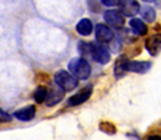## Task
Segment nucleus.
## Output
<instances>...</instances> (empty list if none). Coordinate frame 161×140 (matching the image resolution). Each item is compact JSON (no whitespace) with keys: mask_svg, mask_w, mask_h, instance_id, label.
Masks as SVG:
<instances>
[{"mask_svg":"<svg viewBox=\"0 0 161 140\" xmlns=\"http://www.w3.org/2000/svg\"><path fill=\"white\" fill-rule=\"evenodd\" d=\"M151 68L150 61H130L126 56H121L117 59L114 71L116 75L125 72V71H132V72H140L143 74Z\"/></svg>","mask_w":161,"mask_h":140,"instance_id":"f257e3e1","label":"nucleus"},{"mask_svg":"<svg viewBox=\"0 0 161 140\" xmlns=\"http://www.w3.org/2000/svg\"><path fill=\"white\" fill-rule=\"evenodd\" d=\"M68 70L72 76L78 79H87L91 75V65L83 58H73L68 62Z\"/></svg>","mask_w":161,"mask_h":140,"instance_id":"f03ea898","label":"nucleus"},{"mask_svg":"<svg viewBox=\"0 0 161 140\" xmlns=\"http://www.w3.org/2000/svg\"><path fill=\"white\" fill-rule=\"evenodd\" d=\"M54 80L62 91H72L78 85V80L65 70L57 71L54 75Z\"/></svg>","mask_w":161,"mask_h":140,"instance_id":"7ed1b4c3","label":"nucleus"},{"mask_svg":"<svg viewBox=\"0 0 161 140\" xmlns=\"http://www.w3.org/2000/svg\"><path fill=\"white\" fill-rule=\"evenodd\" d=\"M88 54H91L93 60H96L99 64H107L109 61V59H111L109 51L107 50V48H104L101 44L89 42L88 44Z\"/></svg>","mask_w":161,"mask_h":140,"instance_id":"20e7f679","label":"nucleus"},{"mask_svg":"<svg viewBox=\"0 0 161 140\" xmlns=\"http://www.w3.org/2000/svg\"><path fill=\"white\" fill-rule=\"evenodd\" d=\"M114 38L113 31L104 24H98L96 26V39L98 44H109Z\"/></svg>","mask_w":161,"mask_h":140,"instance_id":"39448f33","label":"nucleus"},{"mask_svg":"<svg viewBox=\"0 0 161 140\" xmlns=\"http://www.w3.org/2000/svg\"><path fill=\"white\" fill-rule=\"evenodd\" d=\"M92 94V86H86L84 89H82L78 94H74L73 96H70L68 99V105L69 106H75V105H80L83 102H86L89 96Z\"/></svg>","mask_w":161,"mask_h":140,"instance_id":"423d86ee","label":"nucleus"},{"mask_svg":"<svg viewBox=\"0 0 161 140\" xmlns=\"http://www.w3.org/2000/svg\"><path fill=\"white\" fill-rule=\"evenodd\" d=\"M146 49L152 56H156L161 50V34L151 35L146 40Z\"/></svg>","mask_w":161,"mask_h":140,"instance_id":"0eeeda50","label":"nucleus"},{"mask_svg":"<svg viewBox=\"0 0 161 140\" xmlns=\"http://www.w3.org/2000/svg\"><path fill=\"white\" fill-rule=\"evenodd\" d=\"M103 19L106 22H108L109 25H113V26H121L125 22L123 15L117 10H107L103 14Z\"/></svg>","mask_w":161,"mask_h":140,"instance_id":"6e6552de","label":"nucleus"},{"mask_svg":"<svg viewBox=\"0 0 161 140\" xmlns=\"http://www.w3.org/2000/svg\"><path fill=\"white\" fill-rule=\"evenodd\" d=\"M35 112H36V109L34 105H28V106H24L19 110H16L14 112V116L21 121H29L31 120L34 116H35Z\"/></svg>","mask_w":161,"mask_h":140,"instance_id":"1a4fd4ad","label":"nucleus"},{"mask_svg":"<svg viewBox=\"0 0 161 140\" xmlns=\"http://www.w3.org/2000/svg\"><path fill=\"white\" fill-rule=\"evenodd\" d=\"M119 10L127 15V16H133L140 11V4L137 1H118Z\"/></svg>","mask_w":161,"mask_h":140,"instance_id":"9d476101","label":"nucleus"},{"mask_svg":"<svg viewBox=\"0 0 161 140\" xmlns=\"http://www.w3.org/2000/svg\"><path fill=\"white\" fill-rule=\"evenodd\" d=\"M78 34L83 35V36H87L92 32V29H93V25H92V21L89 19H82L79 20V22L75 26Z\"/></svg>","mask_w":161,"mask_h":140,"instance_id":"9b49d317","label":"nucleus"},{"mask_svg":"<svg viewBox=\"0 0 161 140\" xmlns=\"http://www.w3.org/2000/svg\"><path fill=\"white\" fill-rule=\"evenodd\" d=\"M130 26L131 29L137 34V35H145L147 32V26L145 22H142V20L137 19V18H133L130 20Z\"/></svg>","mask_w":161,"mask_h":140,"instance_id":"f8f14e48","label":"nucleus"},{"mask_svg":"<svg viewBox=\"0 0 161 140\" xmlns=\"http://www.w3.org/2000/svg\"><path fill=\"white\" fill-rule=\"evenodd\" d=\"M63 95L64 92L62 90H52L50 92H48L47 95V105L48 106H52V105H55L57 102H59L62 99H63Z\"/></svg>","mask_w":161,"mask_h":140,"instance_id":"ddd939ff","label":"nucleus"},{"mask_svg":"<svg viewBox=\"0 0 161 140\" xmlns=\"http://www.w3.org/2000/svg\"><path fill=\"white\" fill-rule=\"evenodd\" d=\"M141 16H142L146 21L152 22V21L155 20V18H156V12H155V10H153L151 6H143V8L141 9Z\"/></svg>","mask_w":161,"mask_h":140,"instance_id":"4468645a","label":"nucleus"},{"mask_svg":"<svg viewBox=\"0 0 161 140\" xmlns=\"http://www.w3.org/2000/svg\"><path fill=\"white\" fill-rule=\"evenodd\" d=\"M47 95H48V89L45 86H39L36 88L35 92H34V100L36 102H44L47 100Z\"/></svg>","mask_w":161,"mask_h":140,"instance_id":"2eb2a0df","label":"nucleus"},{"mask_svg":"<svg viewBox=\"0 0 161 140\" xmlns=\"http://www.w3.org/2000/svg\"><path fill=\"white\" fill-rule=\"evenodd\" d=\"M99 129L106 132V134H114L116 132V128L112 122H108V121H102L99 124Z\"/></svg>","mask_w":161,"mask_h":140,"instance_id":"dca6fc26","label":"nucleus"},{"mask_svg":"<svg viewBox=\"0 0 161 140\" xmlns=\"http://www.w3.org/2000/svg\"><path fill=\"white\" fill-rule=\"evenodd\" d=\"M10 120H11V116L0 108V122H6V121H10Z\"/></svg>","mask_w":161,"mask_h":140,"instance_id":"f3484780","label":"nucleus"},{"mask_svg":"<svg viewBox=\"0 0 161 140\" xmlns=\"http://www.w3.org/2000/svg\"><path fill=\"white\" fill-rule=\"evenodd\" d=\"M145 140H161V136L157 135V134H155V135H148V136H146Z\"/></svg>","mask_w":161,"mask_h":140,"instance_id":"a211bd4d","label":"nucleus"},{"mask_svg":"<svg viewBox=\"0 0 161 140\" xmlns=\"http://www.w3.org/2000/svg\"><path fill=\"white\" fill-rule=\"evenodd\" d=\"M102 4H103V5L113 6V5H117V4H118V1H106V0H103V1H102Z\"/></svg>","mask_w":161,"mask_h":140,"instance_id":"6ab92c4d","label":"nucleus"}]
</instances>
